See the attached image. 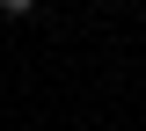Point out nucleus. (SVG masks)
I'll list each match as a JSON object with an SVG mask.
<instances>
[{
  "label": "nucleus",
  "instance_id": "f257e3e1",
  "mask_svg": "<svg viewBox=\"0 0 146 131\" xmlns=\"http://www.w3.org/2000/svg\"><path fill=\"white\" fill-rule=\"evenodd\" d=\"M29 7H36V0H0V15H29Z\"/></svg>",
  "mask_w": 146,
  "mask_h": 131
}]
</instances>
